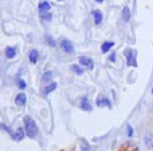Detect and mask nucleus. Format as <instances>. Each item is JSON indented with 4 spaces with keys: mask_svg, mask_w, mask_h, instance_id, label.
Wrapping results in <instances>:
<instances>
[{
    "mask_svg": "<svg viewBox=\"0 0 153 151\" xmlns=\"http://www.w3.org/2000/svg\"><path fill=\"white\" fill-rule=\"evenodd\" d=\"M23 128H24V133L28 138H35L38 135V127H36V123L34 122L31 117H24L23 119Z\"/></svg>",
    "mask_w": 153,
    "mask_h": 151,
    "instance_id": "nucleus-1",
    "label": "nucleus"
},
{
    "mask_svg": "<svg viewBox=\"0 0 153 151\" xmlns=\"http://www.w3.org/2000/svg\"><path fill=\"white\" fill-rule=\"evenodd\" d=\"M59 45H61V48L63 50V52H66V54H73L74 52V45H73V43L70 42V40L62 39Z\"/></svg>",
    "mask_w": 153,
    "mask_h": 151,
    "instance_id": "nucleus-2",
    "label": "nucleus"
},
{
    "mask_svg": "<svg viewBox=\"0 0 153 151\" xmlns=\"http://www.w3.org/2000/svg\"><path fill=\"white\" fill-rule=\"evenodd\" d=\"M125 56H126V63L128 66H137L136 63V51L133 50H126L125 51Z\"/></svg>",
    "mask_w": 153,
    "mask_h": 151,
    "instance_id": "nucleus-3",
    "label": "nucleus"
},
{
    "mask_svg": "<svg viewBox=\"0 0 153 151\" xmlns=\"http://www.w3.org/2000/svg\"><path fill=\"white\" fill-rule=\"evenodd\" d=\"M79 63H81L82 66L90 68V70L94 67V63H93V60L90 58H87V56H79Z\"/></svg>",
    "mask_w": 153,
    "mask_h": 151,
    "instance_id": "nucleus-4",
    "label": "nucleus"
},
{
    "mask_svg": "<svg viewBox=\"0 0 153 151\" xmlns=\"http://www.w3.org/2000/svg\"><path fill=\"white\" fill-rule=\"evenodd\" d=\"M79 106H81V108L85 110V111H91V104H90L89 99H87L86 96H82L81 98V103H79Z\"/></svg>",
    "mask_w": 153,
    "mask_h": 151,
    "instance_id": "nucleus-5",
    "label": "nucleus"
},
{
    "mask_svg": "<svg viewBox=\"0 0 153 151\" xmlns=\"http://www.w3.org/2000/svg\"><path fill=\"white\" fill-rule=\"evenodd\" d=\"M15 103L18 104V106H24V104L27 103V96H26V94H23V92L18 94V95L15 96Z\"/></svg>",
    "mask_w": 153,
    "mask_h": 151,
    "instance_id": "nucleus-6",
    "label": "nucleus"
},
{
    "mask_svg": "<svg viewBox=\"0 0 153 151\" xmlns=\"http://www.w3.org/2000/svg\"><path fill=\"white\" fill-rule=\"evenodd\" d=\"M28 59L30 62H31L32 64H36L38 60H39V52H38V50H31L28 52Z\"/></svg>",
    "mask_w": 153,
    "mask_h": 151,
    "instance_id": "nucleus-7",
    "label": "nucleus"
},
{
    "mask_svg": "<svg viewBox=\"0 0 153 151\" xmlns=\"http://www.w3.org/2000/svg\"><path fill=\"white\" fill-rule=\"evenodd\" d=\"M93 16H94V21H95V26H100L102 23V19H103V15L100 10H94L93 11Z\"/></svg>",
    "mask_w": 153,
    "mask_h": 151,
    "instance_id": "nucleus-8",
    "label": "nucleus"
},
{
    "mask_svg": "<svg viewBox=\"0 0 153 151\" xmlns=\"http://www.w3.org/2000/svg\"><path fill=\"white\" fill-rule=\"evenodd\" d=\"M4 55H5V58L7 59H13L16 56V50L13 47H5Z\"/></svg>",
    "mask_w": 153,
    "mask_h": 151,
    "instance_id": "nucleus-9",
    "label": "nucleus"
},
{
    "mask_svg": "<svg viewBox=\"0 0 153 151\" xmlns=\"http://www.w3.org/2000/svg\"><path fill=\"white\" fill-rule=\"evenodd\" d=\"M38 8H39V11H40V13H43V12H48L50 11V8H51V4L48 1H40L39 3V5H38Z\"/></svg>",
    "mask_w": 153,
    "mask_h": 151,
    "instance_id": "nucleus-10",
    "label": "nucleus"
},
{
    "mask_svg": "<svg viewBox=\"0 0 153 151\" xmlns=\"http://www.w3.org/2000/svg\"><path fill=\"white\" fill-rule=\"evenodd\" d=\"M97 106L98 107H103V106H108V107H110L111 106V103L109 102V99L108 98H103V96H100V98L97 99Z\"/></svg>",
    "mask_w": 153,
    "mask_h": 151,
    "instance_id": "nucleus-11",
    "label": "nucleus"
},
{
    "mask_svg": "<svg viewBox=\"0 0 153 151\" xmlns=\"http://www.w3.org/2000/svg\"><path fill=\"white\" fill-rule=\"evenodd\" d=\"M122 20L125 23H128L130 20V8L129 7H124V10H122Z\"/></svg>",
    "mask_w": 153,
    "mask_h": 151,
    "instance_id": "nucleus-12",
    "label": "nucleus"
},
{
    "mask_svg": "<svg viewBox=\"0 0 153 151\" xmlns=\"http://www.w3.org/2000/svg\"><path fill=\"white\" fill-rule=\"evenodd\" d=\"M24 134H26V133H24V128H18V130H16V133L12 135V138L15 139V141L19 142V141H22V139H23Z\"/></svg>",
    "mask_w": 153,
    "mask_h": 151,
    "instance_id": "nucleus-13",
    "label": "nucleus"
},
{
    "mask_svg": "<svg viewBox=\"0 0 153 151\" xmlns=\"http://www.w3.org/2000/svg\"><path fill=\"white\" fill-rule=\"evenodd\" d=\"M113 45H114L113 42H105L101 44V51H102V52H109V50H111Z\"/></svg>",
    "mask_w": 153,
    "mask_h": 151,
    "instance_id": "nucleus-14",
    "label": "nucleus"
},
{
    "mask_svg": "<svg viewBox=\"0 0 153 151\" xmlns=\"http://www.w3.org/2000/svg\"><path fill=\"white\" fill-rule=\"evenodd\" d=\"M55 88H56V83H54V82H53V83H50V84L46 86L45 90H43V94H45V95H48V94L53 92V91L55 90Z\"/></svg>",
    "mask_w": 153,
    "mask_h": 151,
    "instance_id": "nucleus-15",
    "label": "nucleus"
},
{
    "mask_svg": "<svg viewBox=\"0 0 153 151\" xmlns=\"http://www.w3.org/2000/svg\"><path fill=\"white\" fill-rule=\"evenodd\" d=\"M144 143L148 149H153V135H146L144 139Z\"/></svg>",
    "mask_w": 153,
    "mask_h": 151,
    "instance_id": "nucleus-16",
    "label": "nucleus"
},
{
    "mask_svg": "<svg viewBox=\"0 0 153 151\" xmlns=\"http://www.w3.org/2000/svg\"><path fill=\"white\" fill-rule=\"evenodd\" d=\"M45 40H46V43H47L50 47H55V45H56L55 40H54V37L51 36V35H46V36H45Z\"/></svg>",
    "mask_w": 153,
    "mask_h": 151,
    "instance_id": "nucleus-17",
    "label": "nucleus"
},
{
    "mask_svg": "<svg viewBox=\"0 0 153 151\" xmlns=\"http://www.w3.org/2000/svg\"><path fill=\"white\" fill-rule=\"evenodd\" d=\"M53 78V72L51 71H46V72H43V76H42V82H48V80Z\"/></svg>",
    "mask_w": 153,
    "mask_h": 151,
    "instance_id": "nucleus-18",
    "label": "nucleus"
},
{
    "mask_svg": "<svg viewBox=\"0 0 153 151\" xmlns=\"http://www.w3.org/2000/svg\"><path fill=\"white\" fill-rule=\"evenodd\" d=\"M71 70L75 72L76 75H83V68H81L78 64H73V66H71Z\"/></svg>",
    "mask_w": 153,
    "mask_h": 151,
    "instance_id": "nucleus-19",
    "label": "nucleus"
},
{
    "mask_svg": "<svg viewBox=\"0 0 153 151\" xmlns=\"http://www.w3.org/2000/svg\"><path fill=\"white\" fill-rule=\"evenodd\" d=\"M40 16H42L43 20H48V21H50L51 19H53V16H51V13H50V12H43V13H40Z\"/></svg>",
    "mask_w": 153,
    "mask_h": 151,
    "instance_id": "nucleus-20",
    "label": "nucleus"
},
{
    "mask_svg": "<svg viewBox=\"0 0 153 151\" xmlns=\"http://www.w3.org/2000/svg\"><path fill=\"white\" fill-rule=\"evenodd\" d=\"M18 86H19V88H20V90H24V88L27 87L26 82H24L23 79H18Z\"/></svg>",
    "mask_w": 153,
    "mask_h": 151,
    "instance_id": "nucleus-21",
    "label": "nucleus"
},
{
    "mask_svg": "<svg viewBox=\"0 0 153 151\" xmlns=\"http://www.w3.org/2000/svg\"><path fill=\"white\" fill-rule=\"evenodd\" d=\"M133 135V128L132 126H128V136H132Z\"/></svg>",
    "mask_w": 153,
    "mask_h": 151,
    "instance_id": "nucleus-22",
    "label": "nucleus"
},
{
    "mask_svg": "<svg viewBox=\"0 0 153 151\" xmlns=\"http://www.w3.org/2000/svg\"><path fill=\"white\" fill-rule=\"evenodd\" d=\"M109 59H110L111 62H116V52H113L110 56H109Z\"/></svg>",
    "mask_w": 153,
    "mask_h": 151,
    "instance_id": "nucleus-23",
    "label": "nucleus"
},
{
    "mask_svg": "<svg viewBox=\"0 0 153 151\" xmlns=\"http://www.w3.org/2000/svg\"><path fill=\"white\" fill-rule=\"evenodd\" d=\"M95 1H97V3H102L103 0H95Z\"/></svg>",
    "mask_w": 153,
    "mask_h": 151,
    "instance_id": "nucleus-24",
    "label": "nucleus"
},
{
    "mask_svg": "<svg viewBox=\"0 0 153 151\" xmlns=\"http://www.w3.org/2000/svg\"><path fill=\"white\" fill-rule=\"evenodd\" d=\"M152 92H153V87H152Z\"/></svg>",
    "mask_w": 153,
    "mask_h": 151,
    "instance_id": "nucleus-25",
    "label": "nucleus"
},
{
    "mask_svg": "<svg viewBox=\"0 0 153 151\" xmlns=\"http://www.w3.org/2000/svg\"><path fill=\"white\" fill-rule=\"evenodd\" d=\"M58 1H62V0H58Z\"/></svg>",
    "mask_w": 153,
    "mask_h": 151,
    "instance_id": "nucleus-26",
    "label": "nucleus"
}]
</instances>
